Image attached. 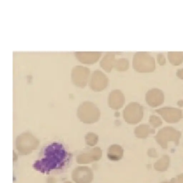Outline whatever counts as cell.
<instances>
[{"label": "cell", "instance_id": "cell-1", "mask_svg": "<svg viewBox=\"0 0 183 183\" xmlns=\"http://www.w3.org/2000/svg\"><path fill=\"white\" fill-rule=\"evenodd\" d=\"M71 157V154L62 143L52 142L41 149L33 167L41 173L57 174L69 167Z\"/></svg>", "mask_w": 183, "mask_h": 183}]
</instances>
